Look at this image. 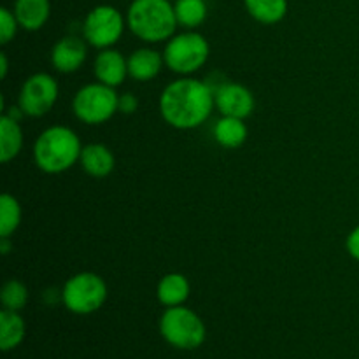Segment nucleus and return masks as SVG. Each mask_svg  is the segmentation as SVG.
<instances>
[{"instance_id":"obj_1","label":"nucleus","mask_w":359,"mask_h":359,"mask_svg":"<svg viewBox=\"0 0 359 359\" xmlns=\"http://www.w3.org/2000/svg\"><path fill=\"white\" fill-rule=\"evenodd\" d=\"M214 107L212 88L189 76L168 83L160 95L161 118L175 130L198 128L210 118Z\"/></svg>"},{"instance_id":"obj_2","label":"nucleus","mask_w":359,"mask_h":359,"mask_svg":"<svg viewBox=\"0 0 359 359\" xmlns=\"http://www.w3.org/2000/svg\"><path fill=\"white\" fill-rule=\"evenodd\" d=\"M83 147L79 135L70 126H49L35 139L34 161L44 174H63L79 163Z\"/></svg>"},{"instance_id":"obj_3","label":"nucleus","mask_w":359,"mask_h":359,"mask_svg":"<svg viewBox=\"0 0 359 359\" xmlns=\"http://www.w3.org/2000/svg\"><path fill=\"white\" fill-rule=\"evenodd\" d=\"M126 25L146 44L168 41L179 27L170 0H132L126 11Z\"/></svg>"},{"instance_id":"obj_4","label":"nucleus","mask_w":359,"mask_h":359,"mask_svg":"<svg viewBox=\"0 0 359 359\" xmlns=\"http://www.w3.org/2000/svg\"><path fill=\"white\" fill-rule=\"evenodd\" d=\"M210 56V44L200 32L186 30L174 34L163 49L165 67L179 76L198 72Z\"/></svg>"},{"instance_id":"obj_5","label":"nucleus","mask_w":359,"mask_h":359,"mask_svg":"<svg viewBox=\"0 0 359 359\" xmlns=\"http://www.w3.org/2000/svg\"><path fill=\"white\" fill-rule=\"evenodd\" d=\"M118 98L116 88L95 81L76 91L72 98V112L84 125H104L118 112Z\"/></svg>"},{"instance_id":"obj_6","label":"nucleus","mask_w":359,"mask_h":359,"mask_svg":"<svg viewBox=\"0 0 359 359\" xmlns=\"http://www.w3.org/2000/svg\"><path fill=\"white\" fill-rule=\"evenodd\" d=\"M160 333L175 349L191 351L202 346L207 330L196 312L184 305H179V307H168L163 312L160 319Z\"/></svg>"},{"instance_id":"obj_7","label":"nucleus","mask_w":359,"mask_h":359,"mask_svg":"<svg viewBox=\"0 0 359 359\" xmlns=\"http://www.w3.org/2000/svg\"><path fill=\"white\" fill-rule=\"evenodd\" d=\"M107 300V284L98 273L79 272L67 279L62 287V302L67 311L88 316L102 309Z\"/></svg>"},{"instance_id":"obj_8","label":"nucleus","mask_w":359,"mask_h":359,"mask_svg":"<svg viewBox=\"0 0 359 359\" xmlns=\"http://www.w3.org/2000/svg\"><path fill=\"white\" fill-rule=\"evenodd\" d=\"M126 27V16H123L121 11L109 4H100L84 18L83 37L91 48L100 51L118 44Z\"/></svg>"},{"instance_id":"obj_9","label":"nucleus","mask_w":359,"mask_h":359,"mask_svg":"<svg viewBox=\"0 0 359 359\" xmlns=\"http://www.w3.org/2000/svg\"><path fill=\"white\" fill-rule=\"evenodd\" d=\"M58 81L48 72H35L23 81L18 95V107L28 118H42L58 102Z\"/></svg>"},{"instance_id":"obj_10","label":"nucleus","mask_w":359,"mask_h":359,"mask_svg":"<svg viewBox=\"0 0 359 359\" xmlns=\"http://www.w3.org/2000/svg\"><path fill=\"white\" fill-rule=\"evenodd\" d=\"M214 104L221 116L248 119L255 112L256 100L248 86L238 83H226L214 91Z\"/></svg>"},{"instance_id":"obj_11","label":"nucleus","mask_w":359,"mask_h":359,"mask_svg":"<svg viewBox=\"0 0 359 359\" xmlns=\"http://www.w3.org/2000/svg\"><path fill=\"white\" fill-rule=\"evenodd\" d=\"M88 42L84 37H76V35H65L55 42L49 53V62L56 72L74 74L84 65L88 58Z\"/></svg>"},{"instance_id":"obj_12","label":"nucleus","mask_w":359,"mask_h":359,"mask_svg":"<svg viewBox=\"0 0 359 359\" xmlns=\"http://www.w3.org/2000/svg\"><path fill=\"white\" fill-rule=\"evenodd\" d=\"M93 74L98 83L118 88L128 76V58L114 48L100 49L95 56Z\"/></svg>"},{"instance_id":"obj_13","label":"nucleus","mask_w":359,"mask_h":359,"mask_svg":"<svg viewBox=\"0 0 359 359\" xmlns=\"http://www.w3.org/2000/svg\"><path fill=\"white\" fill-rule=\"evenodd\" d=\"M163 67V53L153 48H139L130 53L128 56V76L139 83L153 81Z\"/></svg>"},{"instance_id":"obj_14","label":"nucleus","mask_w":359,"mask_h":359,"mask_svg":"<svg viewBox=\"0 0 359 359\" xmlns=\"http://www.w3.org/2000/svg\"><path fill=\"white\" fill-rule=\"evenodd\" d=\"M79 165L90 177L95 179H104L112 174L116 167V158L114 153L109 149L105 144L93 142L86 144L81 153Z\"/></svg>"},{"instance_id":"obj_15","label":"nucleus","mask_w":359,"mask_h":359,"mask_svg":"<svg viewBox=\"0 0 359 359\" xmlns=\"http://www.w3.org/2000/svg\"><path fill=\"white\" fill-rule=\"evenodd\" d=\"M14 16L23 30L37 32L48 23L51 16L49 0H14Z\"/></svg>"},{"instance_id":"obj_16","label":"nucleus","mask_w":359,"mask_h":359,"mask_svg":"<svg viewBox=\"0 0 359 359\" xmlns=\"http://www.w3.org/2000/svg\"><path fill=\"white\" fill-rule=\"evenodd\" d=\"M191 293V284L184 273H165L156 286V298L163 307H179L184 305Z\"/></svg>"},{"instance_id":"obj_17","label":"nucleus","mask_w":359,"mask_h":359,"mask_svg":"<svg viewBox=\"0 0 359 359\" xmlns=\"http://www.w3.org/2000/svg\"><path fill=\"white\" fill-rule=\"evenodd\" d=\"M25 144L23 130L18 119L9 114L0 116V161L9 163L21 153Z\"/></svg>"},{"instance_id":"obj_18","label":"nucleus","mask_w":359,"mask_h":359,"mask_svg":"<svg viewBox=\"0 0 359 359\" xmlns=\"http://www.w3.org/2000/svg\"><path fill=\"white\" fill-rule=\"evenodd\" d=\"M214 139L221 147L226 149H237L244 146L249 137V128L245 119L231 118V116H221L214 125Z\"/></svg>"},{"instance_id":"obj_19","label":"nucleus","mask_w":359,"mask_h":359,"mask_svg":"<svg viewBox=\"0 0 359 359\" xmlns=\"http://www.w3.org/2000/svg\"><path fill=\"white\" fill-rule=\"evenodd\" d=\"M249 16L262 25H276L286 18L290 4L287 0H244Z\"/></svg>"},{"instance_id":"obj_20","label":"nucleus","mask_w":359,"mask_h":359,"mask_svg":"<svg viewBox=\"0 0 359 359\" xmlns=\"http://www.w3.org/2000/svg\"><path fill=\"white\" fill-rule=\"evenodd\" d=\"M27 333V325L20 312L2 309L0 312V349L11 351L20 346Z\"/></svg>"},{"instance_id":"obj_21","label":"nucleus","mask_w":359,"mask_h":359,"mask_svg":"<svg viewBox=\"0 0 359 359\" xmlns=\"http://www.w3.org/2000/svg\"><path fill=\"white\" fill-rule=\"evenodd\" d=\"M174 11L179 27L186 30H196L207 20L209 6L205 0H175Z\"/></svg>"},{"instance_id":"obj_22","label":"nucleus","mask_w":359,"mask_h":359,"mask_svg":"<svg viewBox=\"0 0 359 359\" xmlns=\"http://www.w3.org/2000/svg\"><path fill=\"white\" fill-rule=\"evenodd\" d=\"M23 219V210L16 196L4 193L0 196V238L13 237Z\"/></svg>"},{"instance_id":"obj_23","label":"nucleus","mask_w":359,"mask_h":359,"mask_svg":"<svg viewBox=\"0 0 359 359\" xmlns=\"http://www.w3.org/2000/svg\"><path fill=\"white\" fill-rule=\"evenodd\" d=\"M28 297H30L28 287L18 279L6 280L2 291H0V302H2L4 309H7V311L20 312L28 304Z\"/></svg>"},{"instance_id":"obj_24","label":"nucleus","mask_w":359,"mask_h":359,"mask_svg":"<svg viewBox=\"0 0 359 359\" xmlns=\"http://www.w3.org/2000/svg\"><path fill=\"white\" fill-rule=\"evenodd\" d=\"M20 23H18L14 11L9 7H2L0 9V44L6 46L16 37L18 30H20Z\"/></svg>"},{"instance_id":"obj_25","label":"nucleus","mask_w":359,"mask_h":359,"mask_svg":"<svg viewBox=\"0 0 359 359\" xmlns=\"http://www.w3.org/2000/svg\"><path fill=\"white\" fill-rule=\"evenodd\" d=\"M139 98H137L135 93H130V91H126V93H121L118 98V112H121V114H133V112L139 109Z\"/></svg>"},{"instance_id":"obj_26","label":"nucleus","mask_w":359,"mask_h":359,"mask_svg":"<svg viewBox=\"0 0 359 359\" xmlns=\"http://www.w3.org/2000/svg\"><path fill=\"white\" fill-rule=\"evenodd\" d=\"M346 249L349 252V256L353 259L359 262V224L354 230H351V233L346 238Z\"/></svg>"},{"instance_id":"obj_27","label":"nucleus","mask_w":359,"mask_h":359,"mask_svg":"<svg viewBox=\"0 0 359 359\" xmlns=\"http://www.w3.org/2000/svg\"><path fill=\"white\" fill-rule=\"evenodd\" d=\"M7 72H9V58L6 53H0V79H6Z\"/></svg>"}]
</instances>
